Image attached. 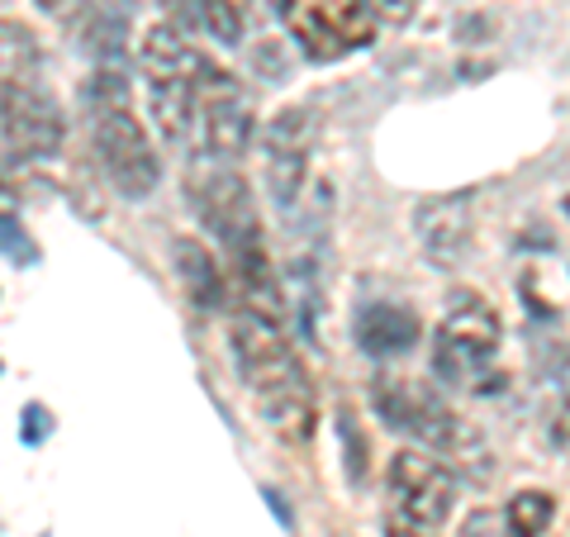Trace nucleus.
Instances as JSON below:
<instances>
[{"label":"nucleus","instance_id":"f257e3e1","mask_svg":"<svg viewBox=\"0 0 570 537\" xmlns=\"http://www.w3.org/2000/svg\"><path fill=\"white\" fill-rule=\"evenodd\" d=\"M234 352H238V371L253 400L262 409V419L272 423V433L285 442H309L318 409H314V385L309 371L299 362V352L291 348V338L276 319H262L257 310H234Z\"/></svg>","mask_w":570,"mask_h":537},{"label":"nucleus","instance_id":"f03ea898","mask_svg":"<svg viewBox=\"0 0 570 537\" xmlns=\"http://www.w3.org/2000/svg\"><path fill=\"white\" fill-rule=\"evenodd\" d=\"M86 100V119H91V143L100 153L105 176L115 182L119 195L129 201H148L163 182V163H157V148L142 119L134 115V91L129 77L119 67H100L91 71V81L81 86Z\"/></svg>","mask_w":570,"mask_h":537},{"label":"nucleus","instance_id":"7ed1b4c3","mask_svg":"<svg viewBox=\"0 0 570 537\" xmlns=\"http://www.w3.org/2000/svg\"><path fill=\"white\" fill-rule=\"evenodd\" d=\"M371 404H376V414L395 428V433H409L414 442H423L428 452L442 457L448 467H461L471 480L494 476L490 442L480 438L433 385H419V381H409V375H376V381H371Z\"/></svg>","mask_w":570,"mask_h":537},{"label":"nucleus","instance_id":"20e7f679","mask_svg":"<svg viewBox=\"0 0 570 537\" xmlns=\"http://www.w3.org/2000/svg\"><path fill=\"white\" fill-rule=\"evenodd\" d=\"M499 310L475 295V291H456L448 304V319L438 329V348H433V371L442 385H466V390H494L499 375L490 371L494 352H499Z\"/></svg>","mask_w":570,"mask_h":537},{"label":"nucleus","instance_id":"39448f33","mask_svg":"<svg viewBox=\"0 0 570 537\" xmlns=\"http://www.w3.org/2000/svg\"><path fill=\"white\" fill-rule=\"evenodd\" d=\"M186 195L190 209L214 238L228 247V257L247 253V247H262V219H257V201L247 182L234 172V163H219V157H195L186 172Z\"/></svg>","mask_w":570,"mask_h":537},{"label":"nucleus","instance_id":"423d86ee","mask_svg":"<svg viewBox=\"0 0 570 537\" xmlns=\"http://www.w3.org/2000/svg\"><path fill=\"white\" fill-rule=\"evenodd\" d=\"M281 20L314 62H343L371 48L381 25L366 0H281Z\"/></svg>","mask_w":570,"mask_h":537},{"label":"nucleus","instance_id":"0eeeda50","mask_svg":"<svg viewBox=\"0 0 570 537\" xmlns=\"http://www.w3.org/2000/svg\"><path fill=\"white\" fill-rule=\"evenodd\" d=\"M190 96H195V134H200L205 157L238 163L247 143H253V100H247L243 81L219 62L200 58L190 77Z\"/></svg>","mask_w":570,"mask_h":537},{"label":"nucleus","instance_id":"6e6552de","mask_svg":"<svg viewBox=\"0 0 570 537\" xmlns=\"http://www.w3.org/2000/svg\"><path fill=\"white\" fill-rule=\"evenodd\" d=\"M385 495L395 505V518L438 533L456 509V471L423 447H404L385 467Z\"/></svg>","mask_w":570,"mask_h":537},{"label":"nucleus","instance_id":"1a4fd4ad","mask_svg":"<svg viewBox=\"0 0 570 537\" xmlns=\"http://www.w3.org/2000/svg\"><path fill=\"white\" fill-rule=\"evenodd\" d=\"M0 134L20 163H48L62 148V110L39 81H6L0 86Z\"/></svg>","mask_w":570,"mask_h":537},{"label":"nucleus","instance_id":"9d476101","mask_svg":"<svg viewBox=\"0 0 570 537\" xmlns=\"http://www.w3.org/2000/svg\"><path fill=\"white\" fill-rule=\"evenodd\" d=\"M314 143H318V119L309 105H285V110L272 115V124H266L262 163H266V186H272L281 209H291L299 201V191H305Z\"/></svg>","mask_w":570,"mask_h":537},{"label":"nucleus","instance_id":"9b49d317","mask_svg":"<svg viewBox=\"0 0 570 537\" xmlns=\"http://www.w3.org/2000/svg\"><path fill=\"white\" fill-rule=\"evenodd\" d=\"M414 234L428 262L438 266H456L471 253L475 238V201L471 191H452V195H433L414 209Z\"/></svg>","mask_w":570,"mask_h":537},{"label":"nucleus","instance_id":"f8f14e48","mask_svg":"<svg viewBox=\"0 0 570 537\" xmlns=\"http://www.w3.org/2000/svg\"><path fill=\"white\" fill-rule=\"evenodd\" d=\"M171 272H176V281H181V291H186L195 314H219L228 304V281H224L219 262L209 257V247L200 238H176L171 243Z\"/></svg>","mask_w":570,"mask_h":537},{"label":"nucleus","instance_id":"ddd939ff","mask_svg":"<svg viewBox=\"0 0 570 537\" xmlns=\"http://www.w3.org/2000/svg\"><path fill=\"white\" fill-rule=\"evenodd\" d=\"M419 314L409 304H366L356 314V348L366 357H404L419 343Z\"/></svg>","mask_w":570,"mask_h":537},{"label":"nucleus","instance_id":"4468645a","mask_svg":"<svg viewBox=\"0 0 570 537\" xmlns=\"http://www.w3.org/2000/svg\"><path fill=\"white\" fill-rule=\"evenodd\" d=\"M200 58L205 52H195L167 20L153 25L148 33H142V43H138V67L148 71V81H190L195 67H200Z\"/></svg>","mask_w":570,"mask_h":537},{"label":"nucleus","instance_id":"2eb2a0df","mask_svg":"<svg viewBox=\"0 0 570 537\" xmlns=\"http://www.w3.org/2000/svg\"><path fill=\"white\" fill-rule=\"evenodd\" d=\"M81 43L96 52V58H119L129 48V20L115 0H91V10L81 14Z\"/></svg>","mask_w":570,"mask_h":537},{"label":"nucleus","instance_id":"dca6fc26","mask_svg":"<svg viewBox=\"0 0 570 537\" xmlns=\"http://www.w3.org/2000/svg\"><path fill=\"white\" fill-rule=\"evenodd\" d=\"M148 100H153V119H157V129H163V138H171V143L190 138V129H195L190 81H153Z\"/></svg>","mask_w":570,"mask_h":537},{"label":"nucleus","instance_id":"f3484780","mask_svg":"<svg viewBox=\"0 0 570 537\" xmlns=\"http://www.w3.org/2000/svg\"><path fill=\"white\" fill-rule=\"evenodd\" d=\"M39 71V39L20 20H0V86L6 81H33Z\"/></svg>","mask_w":570,"mask_h":537},{"label":"nucleus","instance_id":"a211bd4d","mask_svg":"<svg viewBox=\"0 0 570 537\" xmlns=\"http://www.w3.org/2000/svg\"><path fill=\"white\" fill-rule=\"evenodd\" d=\"M181 14L200 33H209L214 43H243L247 14L234 6V0H181Z\"/></svg>","mask_w":570,"mask_h":537},{"label":"nucleus","instance_id":"6ab92c4d","mask_svg":"<svg viewBox=\"0 0 570 537\" xmlns=\"http://www.w3.org/2000/svg\"><path fill=\"white\" fill-rule=\"evenodd\" d=\"M557 518V495L547 490H519L509 499V533L513 537H542Z\"/></svg>","mask_w":570,"mask_h":537},{"label":"nucleus","instance_id":"aec40b11","mask_svg":"<svg viewBox=\"0 0 570 537\" xmlns=\"http://www.w3.org/2000/svg\"><path fill=\"white\" fill-rule=\"evenodd\" d=\"M337 438H343L347 480H352V486H362V480H366V438L356 433V423H352V414H347V409H343V414H337Z\"/></svg>","mask_w":570,"mask_h":537},{"label":"nucleus","instance_id":"412c9836","mask_svg":"<svg viewBox=\"0 0 570 537\" xmlns=\"http://www.w3.org/2000/svg\"><path fill=\"white\" fill-rule=\"evenodd\" d=\"M0 253L10 262H33V243L24 238L20 214H0Z\"/></svg>","mask_w":570,"mask_h":537},{"label":"nucleus","instance_id":"4be33fe9","mask_svg":"<svg viewBox=\"0 0 570 537\" xmlns=\"http://www.w3.org/2000/svg\"><path fill=\"white\" fill-rule=\"evenodd\" d=\"M253 67L262 71V77H285V71H291V62H285V43H276V39L253 43Z\"/></svg>","mask_w":570,"mask_h":537},{"label":"nucleus","instance_id":"5701e85b","mask_svg":"<svg viewBox=\"0 0 570 537\" xmlns=\"http://www.w3.org/2000/svg\"><path fill=\"white\" fill-rule=\"evenodd\" d=\"M376 10V20H390V25H409L414 20V0H366Z\"/></svg>","mask_w":570,"mask_h":537},{"label":"nucleus","instance_id":"b1692460","mask_svg":"<svg viewBox=\"0 0 570 537\" xmlns=\"http://www.w3.org/2000/svg\"><path fill=\"white\" fill-rule=\"evenodd\" d=\"M43 438H48V409L29 404L24 409V442H43Z\"/></svg>","mask_w":570,"mask_h":537},{"label":"nucleus","instance_id":"393cba45","mask_svg":"<svg viewBox=\"0 0 570 537\" xmlns=\"http://www.w3.org/2000/svg\"><path fill=\"white\" fill-rule=\"evenodd\" d=\"M551 438H557L561 452H570V400H561L557 414H551Z\"/></svg>","mask_w":570,"mask_h":537},{"label":"nucleus","instance_id":"a878e982","mask_svg":"<svg viewBox=\"0 0 570 537\" xmlns=\"http://www.w3.org/2000/svg\"><path fill=\"white\" fill-rule=\"evenodd\" d=\"M385 537H438V533L433 528H414V524H404V518H390Z\"/></svg>","mask_w":570,"mask_h":537},{"label":"nucleus","instance_id":"bb28decb","mask_svg":"<svg viewBox=\"0 0 570 537\" xmlns=\"http://www.w3.org/2000/svg\"><path fill=\"white\" fill-rule=\"evenodd\" d=\"M0 214H14V195H10L6 182H0Z\"/></svg>","mask_w":570,"mask_h":537},{"label":"nucleus","instance_id":"cd10ccee","mask_svg":"<svg viewBox=\"0 0 570 537\" xmlns=\"http://www.w3.org/2000/svg\"><path fill=\"white\" fill-rule=\"evenodd\" d=\"M39 6H43V10H62V6H67V0H39Z\"/></svg>","mask_w":570,"mask_h":537},{"label":"nucleus","instance_id":"c85d7f7f","mask_svg":"<svg viewBox=\"0 0 570 537\" xmlns=\"http://www.w3.org/2000/svg\"><path fill=\"white\" fill-rule=\"evenodd\" d=\"M0 6H6V0H0Z\"/></svg>","mask_w":570,"mask_h":537}]
</instances>
